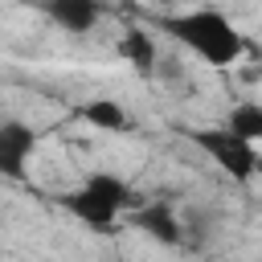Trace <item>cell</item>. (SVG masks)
Segmentation results:
<instances>
[{
  "label": "cell",
  "instance_id": "1",
  "mask_svg": "<svg viewBox=\"0 0 262 262\" xmlns=\"http://www.w3.org/2000/svg\"><path fill=\"white\" fill-rule=\"evenodd\" d=\"M160 33H168L176 45H184L192 57H201L213 70H229L246 53V33L221 12V8H184L160 20Z\"/></svg>",
  "mask_w": 262,
  "mask_h": 262
},
{
  "label": "cell",
  "instance_id": "2",
  "mask_svg": "<svg viewBox=\"0 0 262 262\" xmlns=\"http://www.w3.org/2000/svg\"><path fill=\"white\" fill-rule=\"evenodd\" d=\"M61 209H66L74 221H82L86 229L111 233V229L119 225V217L131 213V188H127V180L115 176V172H94V176H86L78 188H70V192L61 196Z\"/></svg>",
  "mask_w": 262,
  "mask_h": 262
},
{
  "label": "cell",
  "instance_id": "3",
  "mask_svg": "<svg viewBox=\"0 0 262 262\" xmlns=\"http://www.w3.org/2000/svg\"><path fill=\"white\" fill-rule=\"evenodd\" d=\"M188 139H192L196 151L209 156V164H217V168H221L229 180H237V184H250V180L262 172V151H258V143L233 135L225 123H221V127H192Z\"/></svg>",
  "mask_w": 262,
  "mask_h": 262
},
{
  "label": "cell",
  "instance_id": "4",
  "mask_svg": "<svg viewBox=\"0 0 262 262\" xmlns=\"http://www.w3.org/2000/svg\"><path fill=\"white\" fill-rule=\"evenodd\" d=\"M127 221H131V229H139L156 246H180L184 242V221L176 217V209L168 201H147V205L131 209Z\"/></svg>",
  "mask_w": 262,
  "mask_h": 262
},
{
  "label": "cell",
  "instance_id": "5",
  "mask_svg": "<svg viewBox=\"0 0 262 262\" xmlns=\"http://www.w3.org/2000/svg\"><path fill=\"white\" fill-rule=\"evenodd\" d=\"M49 25H57L70 37H86L102 20V0H37Z\"/></svg>",
  "mask_w": 262,
  "mask_h": 262
},
{
  "label": "cell",
  "instance_id": "6",
  "mask_svg": "<svg viewBox=\"0 0 262 262\" xmlns=\"http://www.w3.org/2000/svg\"><path fill=\"white\" fill-rule=\"evenodd\" d=\"M33 147H37L33 127L8 115V119L0 123V172H4L8 180H20V176H25V164L33 160Z\"/></svg>",
  "mask_w": 262,
  "mask_h": 262
},
{
  "label": "cell",
  "instance_id": "7",
  "mask_svg": "<svg viewBox=\"0 0 262 262\" xmlns=\"http://www.w3.org/2000/svg\"><path fill=\"white\" fill-rule=\"evenodd\" d=\"M119 57L135 70V74H143V78H151L156 70H160V41H156V33L151 29H143V25H127L123 33H119Z\"/></svg>",
  "mask_w": 262,
  "mask_h": 262
},
{
  "label": "cell",
  "instance_id": "8",
  "mask_svg": "<svg viewBox=\"0 0 262 262\" xmlns=\"http://www.w3.org/2000/svg\"><path fill=\"white\" fill-rule=\"evenodd\" d=\"M78 115H82V123H90L94 131H106V135L127 131V123H131V115L119 98H86L78 106Z\"/></svg>",
  "mask_w": 262,
  "mask_h": 262
},
{
  "label": "cell",
  "instance_id": "9",
  "mask_svg": "<svg viewBox=\"0 0 262 262\" xmlns=\"http://www.w3.org/2000/svg\"><path fill=\"white\" fill-rule=\"evenodd\" d=\"M225 127L250 143H262V102H233L229 115H225Z\"/></svg>",
  "mask_w": 262,
  "mask_h": 262
},
{
  "label": "cell",
  "instance_id": "10",
  "mask_svg": "<svg viewBox=\"0 0 262 262\" xmlns=\"http://www.w3.org/2000/svg\"><path fill=\"white\" fill-rule=\"evenodd\" d=\"M156 74H160V78H180L184 70H180V61H176V57H160V70H156Z\"/></svg>",
  "mask_w": 262,
  "mask_h": 262
}]
</instances>
